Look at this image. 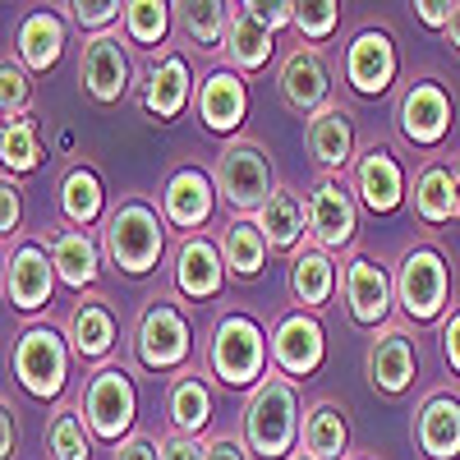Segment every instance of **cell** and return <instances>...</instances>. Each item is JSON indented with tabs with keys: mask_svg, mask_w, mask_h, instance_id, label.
Instances as JSON below:
<instances>
[{
	"mask_svg": "<svg viewBox=\"0 0 460 460\" xmlns=\"http://www.w3.org/2000/svg\"><path fill=\"white\" fill-rule=\"evenodd\" d=\"M212 184H217V199L240 212V217H258V208L277 194V171L267 147L249 134L240 138H226V147L217 152L212 162Z\"/></svg>",
	"mask_w": 460,
	"mask_h": 460,
	"instance_id": "3957f363",
	"label": "cell"
},
{
	"mask_svg": "<svg viewBox=\"0 0 460 460\" xmlns=\"http://www.w3.org/2000/svg\"><path fill=\"white\" fill-rule=\"evenodd\" d=\"M414 10H419V23H429V28H442V32H447L456 5H451V0H419Z\"/></svg>",
	"mask_w": 460,
	"mask_h": 460,
	"instance_id": "c3c4849f",
	"label": "cell"
},
{
	"mask_svg": "<svg viewBox=\"0 0 460 460\" xmlns=\"http://www.w3.org/2000/svg\"><path fill=\"white\" fill-rule=\"evenodd\" d=\"M115 336H120V327H115V314L102 295H84L65 318V341L79 359H106L115 350Z\"/></svg>",
	"mask_w": 460,
	"mask_h": 460,
	"instance_id": "484cf974",
	"label": "cell"
},
{
	"mask_svg": "<svg viewBox=\"0 0 460 460\" xmlns=\"http://www.w3.org/2000/svg\"><path fill=\"white\" fill-rule=\"evenodd\" d=\"M244 10L253 14V19H262L272 32H281V28H295V0H272V5H262V0H244Z\"/></svg>",
	"mask_w": 460,
	"mask_h": 460,
	"instance_id": "ee69618b",
	"label": "cell"
},
{
	"mask_svg": "<svg viewBox=\"0 0 460 460\" xmlns=\"http://www.w3.org/2000/svg\"><path fill=\"white\" fill-rule=\"evenodd\" d=\"M258 230L267 235V249L272 253H299L304 240H309V199L295 194L290 184H277V194L258 208Z\"/></svg>",
	"mask_w": 460,
	"mask_h": 460,
	"instance_id": "603a6c76",
	"label": "cell"
},
{
	"mask_svg": "<svg viewBox=\"0 0 460 460\" xmlns=\"http://www.w3.org/2000/svg\"><path fill=\"white\" fill-rule=\"evenodd\" d=\"M277 88H281V102L314 120L323 106H332V69L323 60L318 47H295L286 60H281V74H277Z\"/></svg>",
	"mask_w": 460,
	"mask_h": 460,
	"instance_id": "9a60e30c",
	"label": "cell"
},
{
	"mask_svg": "<svg viewBox=\"0 0 460 460\" xmlns=\"http://www.w3.org/2000/svg\"><path fill=\"white\" fill-rule=\"evenodd\" d=\"M60 212L74 230H93L106 212V189L93 166H69L60 180Z\"/></svg>",
	"mask_w": 460,
	"mask_h": 460,
	"instance_id": "1f68e13d",
	"label": "cell"
},
{
	"mask_svg": "<svg viewBox=\"0 0 460 460\" xmlns=\"http://www.w3.org/2000/svg\"><path fill=\"white\" fill-rule=\"evenodd\" d=\"M355 230H359V208L355 194L345 189L341 175H323L309 194V240L323 253H341L355 244Z\"/></svg>",
	"mask_w": 460,
	"mask_h": 460,
	"instance_id": "30bf717a",
	"label": "cell"
},
{
	"mask_svg": "<svg viewBox=\"0 0 460 460\" xmlns=\"http://www.w3.org/2000/svg\"><path fill=\"white\" fill-rule=\"evenodd\" d=\"M84 419L93 438L102 442H115L120 447L125 438H134V419H138V392H134V377L125 368H97L84 387V401H79Z\"/></svg>",
	"mask_w": 460,
	"mask_h": 460,
	"instance_id": "ba28073f",
	"label": "cell"
},
{
	"mask_svg": "<svg viewBox=\"0 0 460 460\" xmlns=\"http://www.w3.org/2000/svg\"><path fill=\"white\" fill-rule=\"evenodd\" d=\"M60 10H69V19L79 23V28H88L93 37L97 32H111L115 19H125L120 0H69V5H60Z\"/></svg>",
	"mask_w": 460,
	"mask_h": 460,
	"instance_id": "b9f144b4",
	"label": "cell"
},
{
	"mask_svg": "<svg viewBox=\"0 0 460 460\" xmlns=\"http://www.w3.org/2000/svg\"><path fill=\"white\" fill-rule=\"evenodd\" d=\"M414 442L429 460H456L460 456V396L433 392L414 410Z\"/></svg>",
	"mask_w": 460,
	"mask_h": 460,
	"instance_id": "4316f807",
	"label": "cell"
},
{
	"mask_svg": "<svg viewBox=\"0 0 460 460\" xmlns=\"http://www.w3.org/2000/svg\"><path fill=\"white\" fill-rule=\"evenodd\" d=\"M304 147H309V157L323 166V175H336L350 166L355 157V120L350 111H345L341 102L323 106L314 120H304Z\"/></svg>",
	"mask_w": 460,
	"mask_h": 460,
	"instance_id": "7402d4cb",
	"label": "cell"
},
{
	"mask_svg": "<svg viewBox=\"0 0 460 460\" xmlns=\"http://www.w3.org/2000/svg\"><path fill=\"white\" fill-rule=\"evenodd\" d=\"M221 253H226V272L230 277H258L272 249H267V235L258 230L253 217H235L221 230Z\"/></svg>",
	"mask_w": 460,
	"mask_h": 460,
	"instance_id": "e575fe53",
	"label": "cell"
},
{
	"mask_svg": "<svg viewBox=\"0 0 460 460\" xmlns=\"http://www.w3.org/2000/svg\"><path fill=\"white\" fill-rule=\"evenodd\" d=\"M19 221H23V194H19V184L5 175L0 180V230H5V240L19 235Z\"/></svg>",
	"mask_w": 460,
	"mask_h": 460,
	"instance_id": "7bdbcfd3",
	"label": "cell"
},
{
	"mask_svg": "<svg viewBox=\"0 0 460 460\" xmlns=\"http://www.w3.org/2000/svg\"><path fill=\"white\" fill-rule=\"evenodd\" d=\"M189 97H194V74H189L184 51H166L157 65L147 69V84H143V106L147 115H157V125H171L184 115Z\"/></svg>",
	"mask_w": 460,
	"mask_h": 460,
	"instance_id": "cb8c5ba5",
	"label": "cell"
},
{
	"mask_svg": "<svg viewBox=\"0 0 460 460\" xmlns=\"http://www.w3.org/2000/svg\"><path fill=\"white\" fill-rule=\"evenodd\" d=\"M299 451H309L314 460H350V424L336 401H314L304 410V433Z\"/></svg>",
	"mask_w": 460,
	"mask_h": 460,
	"instance_id": "f546056e",
	"label": "cell"
},
{
	"mask_svg": "<svg viewBox=\"0 0 460 460\" xmlns=\"http://www.w3.org/2000/svg\"><path fill=\"white\" fill-rule=\"evenodd\" d=\"M290 460H314V456H309V451H295V456H290Z\"/></svg>",
	"mask_w": 460,
	"mask_h": 460,
	"instance_id": "db71d44e",
	"label": "cell"
},
{
	"mask_svg": "<svg viewBox=\"0 0 460 460\" xmlns=\"http://www.w3.org/2000/svg\"><path fill=\"white\" fill-rule=\"evenodd\" d=\"M171 10L166 0H129L125 5V37L138 47H162L171 32Z\"/></svg>",
	"mask_w": 460,
	"mask_h": 460,
	"instance_id": "f35d334b",
	"label": "cell"
},
{
	"mask_svg": "<svg viewBox=\"0 0 460 460\" xmlns=\"http://www.w3.org/2000/svg\"><path fill=\"white\" fill-rule=\"evenodd\" d=\"M51 262H56V277L60 286L69 290H93L102 281V244L88 235V230H74V226H60L51 230Z\"/></svg>",
	"mask_w": 460,
	"mask_h": 460,
	"instance_id": "d4e9b609",
	"label": "cell"
},
{
	"mask_svg": "<svg viewBox=\"0 0 460 460\" xmlns=\"http://www.w3.org/2000/svg\"><path fill=\"white\" fill-rule=\"evenodd\" d=\"M56 262L51 249L37 244V240H19L14 253H5V299L14 304L19 314H37L51 304L56 290Z\"/></svg>",
	"mask_w": 460,
	"mask_h": 460,
	"instance_id": "7c38bea8",
	"label": "cell"
},
{
	"mask_svg": "<svg viewBox=\"0 0 460 460\" xmlns=\"http://www.w3.org/2000/svg\"><path fill=\"white\" fill-rule=\"evenodd\" d=\"M28 102H32V84H28L23 65L5 60V65H0V111H5V120H23Z\"/></svg>",
	"mask_w": 460,
	"mask_h": 460,
	"instance_id": "60d3db41",
	"label": "cell"
},
{
	"mask_svg": "<svg viewBox=\"0 0 460 460\" xmlns=\"http://www.w3.org/2000/svg\"><path fill=\"white\" fill-rule=\"evenodd\" d=\"M134 355L152 373H175V368L189 364V355H194V332H189V318L175 309L166 295L147 299V309L138 314Z\"/></svg>",
	"mask_w": 460,
	"mask_h": 460,
	"instance_id": "52a82bcc",
	"label": "cell"
},
{
	"mask_svg": "<svg viewBox=\"0 0 460 460\" xmlns=\"http://www.w3.org/2000/svg\"><path fill=\"white\" fill-rule=\"evenodd\" d=\"M69 355H74L69 341L51 323L23 327L19 341H14V355H10L14 382L28 396H37V401H56L69 387Z\"/></svg>",
	"mask_w": 460,
	"mask_h": 460,
	"instance_id": "5b68a950",
	"label": "cell"
},
{
	"mask_svg": "<svg viewBox=\"0 0 460 460\" xmlns=\"http://www.w3.org/2000/svg\"><path fill=\"white\" fill-rule=\"evenodd\" d=\"M162 249H166V217H157V208L138 194L120 199V208L102 226V253L111 258V267H120L125 277H147L157 272Z\"/></svg>",
	"mask_w": 460,
	"mask_h": 460,
	"instance_id": "7a4b0ae2",
	"label": "cell"
},
{
	"mask_svg": "<svg viewBox=\"0 0 460 460\" xmlns=\"http://www.w3.org/2000/svg\"><path fill=\"white\" fill-rule=\"evenodd\" d=\"M451 295V267L438 244H410L396 262V304L410 323H438Z\"/></svg>",
	"mask_w": 460,
	"mask_h": 460,
	"instance_id": "8992f818",
	"label": "cell"
},
{
	"mask_svg": "<svg viewBox=\"0 0 460 460\" xmlns=\"http://www.w3.org/2000/svg\"><path fill=\"white\" fill-rule=\"evenodd\" d=\"M88 419L84 410H56L47 424V456L51 460H93V438H88Z\"/></svg>",
	"mask_w": 460,
	"mask_h": 460,
	"instance_id": "8d00e7d4",
	"label": "cell"
},
{
	"mask_svg": "<svg viewBox=\"0 0 460 460\" xmlns=\"http://www.w3.org/2000/svg\"><path fill=\"white\" fill-rule=\"evenodd\" d=\"M175 290L189 299H217L226 290V253L208 235H184L175 244Z\"/></svg>",
	"mask_w": 460,
	"mask_h": 460,
	"instance_id": "ffe728a7",
	"label": "cell"
},
{
	"mask_svg": "<svg viewBox=\"0 0 460 460\" xmlns=\"http://www.w3.org/2000/svg\"><path fill=\"white\" fill-rule=\"evenodd\" d=\"M244 115H249L244 74H235V69H212L208 79H203V88H199V120H203V129L240 138Z\"/></svg>",
	"mask_w": 460,
	"mask_h": 460,
	"instance_id": "44dd1931",
	"label": "cell"
},
{
	"mask_svg": "<svg viewBox=\"0 0 460 460\" xmlns=\"http://www.w3.org/2000/svg\"><path fill=\"white\" fill-rule=\"evenodd\" d=\"M447 42H451V51L460 56V0H456V10H451V23H447Z\"/></svg>",
	"mask_w": 460,
	"mask_h": 460,
	"instance_id": "816d5d0a",
	"label": "cell"
},
{
	"mask_svg": "<svg viewBox=\"0 0 460 460\" xmlns=\"http://www.w3.org/2000/svg\"><path fill=\"white\" fill-rule=\"evenodd\" d=\"M364 373H368V382H373L382 396L410 392L414 377H419V345H414V336L405 327H396V323L373 332L368 355H364Z\"/></svg>",
	"mask_w": 460,
	"mask_h": 460,
	"instance_id": "4fadbf2b",
	"label": "cell"
},
{
	"mask_svg": "<svg viewBox=\"0 0 460 460\" xmlns=\"http://www.w3.org/2000/svg\"><path fill=\"white\" fill-rule=\"evenodd\" d=\"M14 451H19V419H14V405L5 401L0 405V456L14 460Z\"/></svg>",
	"mask_w": 460,
	"mask_h": 460,
	"instance_id": "7dc6e473",
	"label": "cell"
},
{
	"mask_svg": "<svg viewBox=\"0 0 460 460\" xmlns=\"http://www.w3.org/2000/svg\"><path fill=\"white\" fill-rule=\"evenodd\" d=\"M129 56H125V42L120 32H97L84 42V56H79V88L97 102V106H115L125 93H129Z\"/></svg>",
	"mask_w": 460,
	"mask_h": 460,
	"instance_id": "5bb4252c",
	"label": "cell"
},
{
	"mask_svg": "<svg viewBox=\"0 0 460 460\" xmlns=\"http://www.w3.org/2000/svg\"><path fill=\"white\" fill-rule=\"evenodd\" d=\"M341 23V5L336 0H304V5L295 10V28L304 42H327V37L336 32Z\"/></svg>",
	"mask_w": 460,
	"mask_h": 460,
	"instance_id": "ab89813d",
	"label": "cell"
},
{
	"mask_svg": "<svg viewBox=\"0 0 460 460\" xmlns=\"http://www.w3.org/2000/svg\"><path fill=\"white\" fill-rule=\"evenodd\" d=\"M355 194L377 217H392L405 203V171L392 157V147L373 143V147H364L355 157Z\"/></svg>",
	"mask_w": 460,
	"mask_h": 460,
	"instance_id": "d6986e66",
	"label": "cell"
},
{
	"mask_svg": "<svg viewBox=\"0 0 460 460\" xmlns=\"http://www.w3.org/2000/svg\"><path fill=\"white\" fill-rule=\"evenodd\" d=\"M111 460H162V447L152 442L147 433H134V438H125L120 447L111 451Z\"/></svg>",
	"mask_w": 460,
	"mask_h": 460,
	"instance_id": "bcb514c9",
	"label": "cell"
},
{
	"mask_svg": "<svg viewBox=\"0 0 460 460\" xmlns=\"http://www.w3.org/2000/svg\"><path fill=\"white\" fill-rule=\"evenodd\" d=\"M166 414H171L175 433H189V438L208 433V424H212V392H208V382L199 373H180L171 382V392H166Z\"/></svg>",
	"mask_w": 460,
	"mask_h": 460,
	"instance_id": "d6a6232c",
	"label": "cell"
},
{
	"mask_svg": "<svg viewBox=\"0 0 460 460\" xmlns=\"http://www.w3.org/2000/svg\"><path fill=\"white\" fill-rule=\"evenodd\" d=\"M451 199H456V217H460V162H451Z\"/></svg>",
	"mask_w": 460,
	"mask_h": 460,
	"instance_id": "f5cc1de1",
	"label": "cell"
},
{
	"mask_svg": "<svg viewBox=\"0 0 460 460\" xmlns=\"http://www.w3.org/2000/svg\"><path fill=\"white\" fill-rule=\"evenodd\" d=\"M341 290H345V309H350V318L359 327H373V332L387 327V318L396 309V277L377 258L355 253L350 262H345Z\"/></svg>",
	"mask_w": 460,
	"mask_h": 460,
	"instance_id": "9c48e42d",
	"label": "cell"
},
{
	"mask_svg": "<svg viewBox=\"0 0 460 460\" xmlns=\"http://www.w3.org/2000/svg\"><path fill=\"white\" fill-rule=\"evenodd\" d=\"M336 262H332V253H323V249H314V244H304L295 258H290V299L299 304L304 314H318V309H327L332 304V295H336Z\"/></svg>",
	"mask_w": 460,
	"mask_h": 460,
	"instance_id": "83f0119b",
	"label": "cell"
},
{
	"mask_svg": "<svg viewBox=\"0 0 460 460\" xmlns=\"http://www.w3.org/2000/svg\"><path fill=\"white\" fill-rule=\"evenodd\" d=\"M175 19L199 51H226L235 5H221V0H184V5H175Z\"/></svg>",
	"mask_w": 460,
	"mask_h": 460,
	"instance_id": "836d02e7",
	"label": "cell"
},
{
	"mask_svg": "<svg viewBox=\"0 0 460 460\" xmlns=\"http://www.w3.org/2000/svg\"><path fill=\"white\" fill-rule=\"evenodd\" d=\"M157 447H162V460H208V442L189 438V433H175V429Z\"/></svg>",
	"mask_w": 460,
	"mask_h": 460,
	"instance_id": "f6af8a7d",
	"label": "cell"
},
{
	"mask_svg": "<svg viewBox=\"0 0 460 460\" xmlns=\"http://www.w3.org/2000/svg\"><path fill=\"white\" fill-rule=\"evenodd\" d=\"M65 56V23L56 19V10H32L19 19V32H14V60L23 69H51L56 60Z\"/></svg>",
	"mask_w": 460,
	"mask_h": 460,
	"instance_id": "f1b7e54d",
	"label": "cell"
},
{
	"mask_svg": "<svg viewBox=\"0 0 460 460\" xmlns=\"http://www.w3.org/2000/svg\"><path fill=\"white\" fill-rule=\"evenodd\" d=\"M217 212V184L208 171L199 166H180L171 171V180L162 184V217L166 226L184 230V235H199V226H208Z\"/></svg>",
	"mask_w": 460,
	"mask_h": 460,
	"instance_id": "ac0fdd59",
	"label": "cell"
},
{
	"mask_svg": "<svg viewBox=\"0 0 460 460\" xmlns=\"http://www.w3.org/2000/svg\"><path fill=\"white\" fill-rule=\"evenodd\" d=\"M277 51V32L262 19H253L244 5H235V19H230V37H226V56L235 74H258Z\"/></svg>",
	"mask_w": 460,
	"mask_h": 460,
	"instance_id": "4dcf8cb0",
	"label": "cell"
},
{
	"mask_svg": "<svg viewBox=\"0 0 460 460\" xmlns=\"http://www.w3.org/2000/svg\"><path fill=\"white\" fill-rule=\"evenodd\" d=\"M401 74V56L396 42L382 28H364L355 32V42L345 47V79L359 97H382Z\"/></svg>",
	"mask_w": 460,
	"mask_h": 460,
	"instance_id": "2e32d148",
	"label": "cell"
},
{
	"mask_svg": "<svg viewBox=\"0 0 460 460\" xmlns=\"http://www.w3.org/2000/svg\"><path fill=\"white\" fill-rule=\"evenodd\" d=\"M0 162H5V175H28L42 166V143H37V125L28 120H5V134H0Z\"/></svg>",
	"mask_w": 460,
	"mask_h": 460,
	"instance_id": "74e56055",
	"label": "cell"
},
{
	"mask_svg": "<svg viewBox=\"0 0 460 460\" xmlns=\"http://www.w3.org/2000/svg\"><path fill=\"white\" fill-rule=\"evenodd\" d=\"M414 217L424 226H442L456 217V199H451V162H429L414 175Z\"/></svg>",
	"mask_w": 460,
	"mask_h": 460,
	"instance_id": "d590c367",
	"label": "cell"
},
{
	"mask_svg": "<svg viewBox=\"0 0 460 460\" xmlns=\"http://www.w3.org/2000/svg\"><path fill=\"white\" fill-rule=\"evenodd\" d=\"M350 460H364V456H350Z\"/></svg>",
	"mask_w": 460,
	"mask_h": 460,
	"instance_id": "11a10c76",
	"label": "cell"
},
{
	"mask_svg": "<svg viewBox=\"0 0 460 460\" xmlns=\"http://www.w3.org/2000/svg\"><path fill=\"white\" fill-rule=\"evenodd\" d=\"M396 125L414 147H438L451 134V97L438 79H419L396 106Z\"/></svg>",
	"mask_w": 460,
	"mask_h": 460,
	"instance_id": "e0dca14e",
	"label": "cell"
},
{
	"mask_svg": "<svg viewBox=\"0 0 460 460\" xmlns=\"http://www.w3.org/2000/svg\"><path fill=\"white\" fill-rule=\"evenodd\" d=\"M299 433H304L299 392L290 377L272 368L244 401V447L258 460H290V451L299 447Z\"/></svg>",
	"mask_w": 460,
	"mask_h": 460,
	"instance_id": "6da1fadb",
	"label": "cell"
},
{
	"mask_svg": "<svg viewBox=\"0 0 460 460\" xmlns=\"http://www.w3.org/2000/svg\"><path fill=\"white\" fill-rule=\"evenodd\" d=\"M244 438H230V433H221V438H212L208 442V460H244Z\"/></svg>",
	"mask_w": 460,
	"mask_h": 460,
	"instance_id": "681fc988",
	"label": "cell"
},
{
	"mask_svg": "<svg viewBox=\"0 0 460 460\" xmlns=\"http://www.w3.org/2000/svg\"><path fill=\"white\" fill-rule=\"evenodd\" d=\"M442 355H447V364L460 373V309L447 318V327H442Z\"/></svg>",
	"mask_w": 460,
	"mask_h": 460,
	"instance_id": "f907efd6",
	"label": "cell"
},
{
	"mask_svg": "<svg viewBox=\"0 0 460 460\" xmlns=\"http://www.w3.org/2000/svg\"><path fill=\"white\" fill-rule=\"evenodd\" d=\"M272 359V336L249 314H226L208 341V368L221 387H258Z\"/></svg>",
	"mask_w": 460,
	"mask_h": 460,
	"instance_id": "277c9868",
	"label": "cell"
},
{
	"mask_svg": "<svg viewBox=\"0 0 460 460\" xmlns=\"http://www.w3.org/2000/svg\"><path fill=\"white\" fill-rule=\"evenodd\" d=\"M327 359V332L314 314H286L277 327H272V368L290 382H304V377H314Z\"/></svg>",
	"mask_w": 460,
	"mask_h": 460,
	"instance_id": "8fae6325",
	"label": "cell"
}]
</instances>
